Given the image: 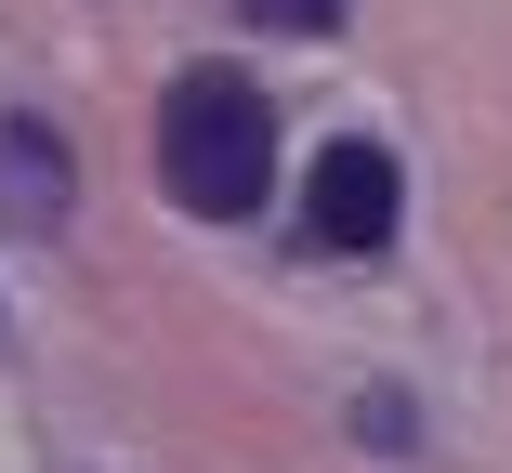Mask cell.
Masks as SVG:
<instances>
[{
	"label": "cell",
	"mask_w": 512,
	"mask_h": 473,
	"mask_svg": "<svg viewBox=\"0 0 512 473\" xmlns=\"http://www.w3.org/2000/svg\"><path fill=\"white\" fill-rule=\"evenodd\" d=\"M302 224H316V250H381L394 237V158L381 145H329L316 184H302Z\"/></svg>",
	"instance_id": "obj_2"
},
{
	"label": "cell",
	"mask_w": 512,
	"mask_h": 473,
	"mask_svg": "<svg viewBox=\"0 0 512 473\" xmlns=\"http://www.w3.org/2000/svg\"><path fill=\"white\" fill-rule=\"evenodd\" d=\"M250 27H276V40H329L342 0H250Z\"/></svg>",
	"instance_id": "obj_4"
},
{
	"label": "cell",
	"mask_w": 512,
	"mask_h": 473,
	"mask_svg": "<svg viewBox=\"0 0 512 473\" xmlns=\"http://www.w3.org/2000/svg\"><path fill=\"white\" fill-rule=\"evenodd\" d=\"M158 184H171L197 224L263 211V184H276V106H263V79L184 66V79L158 92Z\"/></svg>",
	"instance_id": "obj_1"
},
{
	"label": "cell",
	"mask_w": 512,
	"mask_h": 473,
	"mask_svg": "<svg viewBox=\"0 0 512 473\" xmlns=\"http://www.w3.org/2000/svg\"><path fill=\"white\" fill-rule=\"evenodd\" d=\"M0 211L66 224V158H53V132H40V119H14V132H0Z\"/></svg>",
	"instance_id": "obj_3"
}]
</instances>
